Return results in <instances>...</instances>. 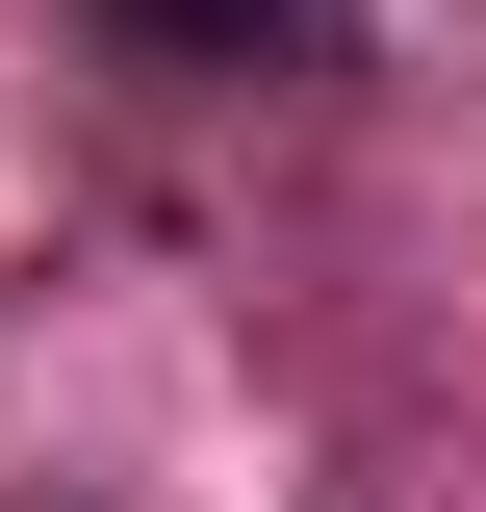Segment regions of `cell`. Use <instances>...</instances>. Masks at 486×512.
<instances>
[{
  "mask_svg": "<svg viewBox=\"0 0 486 512\" xmlns=\"http://www.w3.org/2000/svg\"><path fill=\"white\" fill-rule=\"evenodd\" d=\"M128 52H333V0H103Z\"/></svg>",
  "mask_w": 486,
  "mask_h": 512,
  "instance_id": "1",
  "label": "cell"
}]
</instances>
